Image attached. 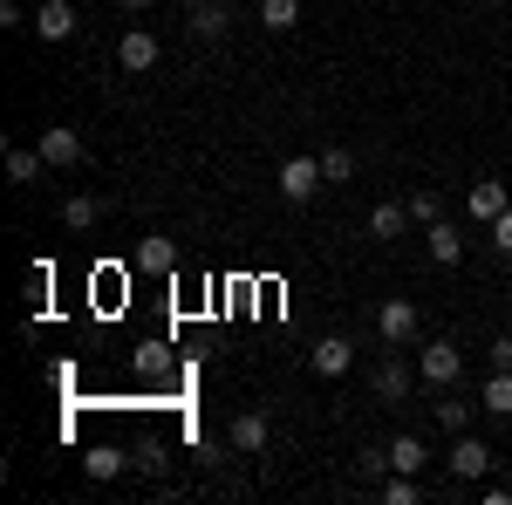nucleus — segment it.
Returning a JSON list of instances; mask_svg holds the SVG:
<instances>
[{
	"label": "nucleus",
	"mask_w": 512,
	"mask_h": 505,
	"mask_svg": "<svg viewBox=\"0 0 512 505\" xmlns=\"http://www.w3.org/2000/svg\"><path fill=\"white\" fill-rule=\"evenodd\" d=\"M417 376L431 389H451L458 376H465V355H458V342H424V355H417Z\"/></svg>",
	"instance_id": "1"
},
{
	"label": "nucleus",
	"mask_w": 512,
	"mask_h": 505,
	"mask_svg": "<svg viewBox=\"0 0 512 505\" xmlns=\"http://www.w3.org/2000/svg\"><path fill=\"white\" fill-rule=\"evenodd\" d=\"M321 185H328V171H321L315 157H287V164H280V198H287V205H308Z\"/></svg>",
	"instance_id": "2"
},
{
	"label": "nucleus",
	"mask_w": 512,
	"mask_h": 505,
	"mask_svg": "<svg viewBox=\"0 0 512 505\" xmlns=\"http://www.w3.org/2000/svg\"><path fill=\"white\" fill-rule=\"evenodd\" d=\"M376 335H383V342H396V349H403V342H417V335H424V314H417V301H383V314H376Z\"/></svg>",
	"instance_id": "3"
},
{
	"label": "nucleus",
	"mask_w": 512,
	"mask_h": 505,
	"mask_svg": "<svg viewBox=\"0 0 512 505\" xmlns=\"http://www.w3.org/2000/svg\"><path fill=\"white\" fill-rule=\"evenodd\" d=\"M35 151L48 157V171H76V164H82V137L69 130V123H55V130H41Z\"/></svg>",
	"instance_id": "4"
},
{
	"label": "nucleus",
	"mask_w": 512,
	"mask_h": 505,
	"mask_svg": "<svg viewBox=\"0 0 512 505\" xmlns=\"http://www.w3.org/2000/svg\"><path fill=\"white\" fill-rule=\"evenodd\" d=\"M226 437H233L239 458H260V451H267V437H274V424H267V410H239Z\"/></svg>",
	"instance_id": "5"
},
{
	"label": "nucleus",
	"mask_w": 512,
	"mask_h": 505,
	"mask_svg": "<svg viewBox=\"0 0 512 505\" xmlns=\"http://www.w3.org/2000/svg\"><path fill=\"white\" fill-rule=\"evenodd\" d=\"M308 362H315V376H349L355 369V342L349 335H321L315 349H308Z\"/></svg>",
	"instance_id": "6"
},
{
	"label": "nucleus",
	"mask_w": 512,
	"mask_h": 505,
	"mask_svg": "<svg viewBox=\"0 0 512 505\" xmlns=\"http://www.w3.org/2000/svg\"><path fill=\"white\" fill-rule=\"evenodd\" d=\"M158 55H164V48H158V35H151V28H130V35L117 41V62L130 69V76H144V69H158Z\"/></svg>",
	"instance_id": "7"
},
{
	"label": "nucleus",
	"mask_w": 512,
	"mask_h": 505,
	"mask_svg": "<svg viewBox=\"0 0 512 505\" xmlns=\"http://www.w3.org/2000/svg\"><path fill=\"white\" fill-rule=\"evenodd\" d=\"M485 471H492V444H485V437H458V444H451V478L472 485V478H485Z\"/></svg>",
	"instance_id": "8"
},
{
	"label": "nucleus",
	"mask_w": 512,
	"mask_h": 505,
	"mask_svg": "<svg viewBox=\"0 0 512 505\" xmlns=\"http://www.w3.org/2000/svg\"><path fill=\"white\" fill-rule=\"evenodd\" d=\"M506 205H512V192H506V185H499V178H478L472 192H465V212H472L478 226H492V219H499Z\"/></svg>",
	"instance_id": "9"
},
{
	"label": "nucleus",
	"mask_w": 512,
	"mask_h": 505,
	"mask_svg": "<svg viewBox=\"0 0 512 505\" xmlns=\"http://www.w3.org/2000/svg\"><path fill=\"white\" fill-rule=\"evenodd\" d=\"M35 35L41 41H69L76 35V7H69V0H41L35 7Z\"/></svg>",
	"instance_id": "10"
},
{
	"label": "nucleus",
	"mask_w": 512,
	"mask_h": 505,
	"mask_svg": "<svg viewBox=\"0 0 512 505\" xmlns=\"http://www.w3.org/2000/svg\"><path fill=\"white\" fill-rule=\"evenodd\" d=\"M424 246H431V260H437V267H458V260H465V233H458L451 219L424 226Z\"/></svg>",
	"instance_id": "11"
},
{
	"label": "nucleus",
	"mask_w": 512,
	"mask_h": 505,
	"mask_svg": "<svg viewBox=\"0 0 512 505\" xmlns=\"http://www.w3.org/2000/svg\"><path fill=\"white\" fill-rule=\"evenodd\" d=\"M369 383H376V396H383V403H403V396H410V389H417V376H410V362H376V376H369Z\"/></svg>",
	"instance_id": "12"
},
{
	"label": "nucleus",
	"mask_w": 512,
	"mask_h": 505,
	"mask_svg": "<svg viewBox=\"0 0 512 505\" xmlns=\"http://www.w3.org/2000/svg\"><path fill=\"white\" fill-rule=\"evenodd\" d=\"M226 28H233L226 0H198V7H192V35H198V41H219Z\"/></svg>",
	"instance_id": "13"
},
{
	"label": "nucleus",
	"mask_w": 512,
	"mask_h": 505,
	"mask_svg": "<svg viewBox=\"0 0 512 505\" xmlns=\"http://www.w3.org/2000/svg\"><path fill=\"white\" fill-rule=\"evenodd\" d=\"M96 219H103V198H96V192H76V198H62V226H69V233H89Z\"/></svg>",
	"instance_id": "14"
},
{
	"label": "nucleus",
	"mask_w": 512,
	"mask_h": 505,
	"mask_svg": "<svg viewBox=\"0 0 512 505\" xmlns=\"http://www.w3.org/2000/svg\"><path fill=\"white\" fill-rule=\"evenodd\" d=\"M171 267H178V246H171V239H158V233H151L144 246H137V273H158V280H164Z\"/></svg>",
	"instance_id": "15"
},
{
	"label": "nucleus",
	"mask_w": 512,
	"mask_h": 505,
	"mask_svg": "<svg viewBox=\"0 0 512 505\" xmlns=\"http://www.w3.org/2000/svg\"><path fill=\"white\" fill-rule=\"evenodd\" d=\"M376 499H383V505H417V499H424V485H417L410 471H390V478L376 485Z\"/></svg>",
	"instance_id": "16"
},
{
	"label": "nucleus",
	"mask_w": 512,
	"mask_h": 505,
	"mask_svg": "<svg viewBox=\"0 0 512 505\" xmlns=\"http://www.w3.org/2000/svg\"><path fill=\"white\" fill-rule=\"evenodd\" d=\"M478 403H485L492 417H512V369H492V383L478 389Z\"/></svg>",
	"instance_id": "17"
},
{
	"label": "nucleus",
	"mask_w": 512,
	"mask_h": 505,
	"mask_svg": "<svg viewBox=\"0 0 512 505\" xmlns=\"http://www.w3.org/2000/svg\"><path fill=\"white\" fill-rule=\"evenodd\" d=\"M403 226H410V205H376L369 212V239H396Z\"/></svg>",
	"instance_id": "18"
},
{
	"label": "nucleus",
	"mask_w": 512,
	"mask_h": 505,
	"mask_svg": "<svg viewBox=\"0 0 512 505\" xmlns=\"http://www.w3.org/2000/svg\"><path fill=\"white\" fill-rule=\"evenodd\" d=\"M390 471H410V478H424V444H417V437H390Z\"/></svg>",
	"instance_id": "19"
},
{
	"label": "nucleus",
	"mask_w": 512,
	"mask_h": 505,
	"mask_svg": "<svg viewBox=\"0 0 512 505\" xmlns=\"http://www.w3.org/2000/svg\"><path fill=\"white\" fill-rule=\"evenodd\" d=\"M301 21V0H260V28H274V35H287Z\"/></svg>",
	"instance_id": "20"
},
{
	"label": "nucleus",
	"mask_w": 512,
	"mask_h": 505,
	"mask_svg": "<svg viewBox=\"0 0 512 505\" xmlns=\"http://www.w3.org/2000/svg\"><path fill=\"white\" fill-rule=\"evenodd\" d=\"M41 164H48L41 151H21V144H14V151H7V178H14V185H35Z\"/></svg>",
	"instance_id": "21"
},
{
	"label": "nucleus",
	"mask_w": 512,
	"mask_h": 505,
	"mask_svg": "<svg viewBox=\"0 0 512 505\" xmlns=\"http://www.w3.org/2000/svg\"><path fill=\"white\" fill-rule=\"evenodd\" d=\"M82 471H89V478H117V471H123V451H117V444H96V451L82 458Z\"/></svg>",
	"instance_id": "22"
},
{
	"label": "nucleus",
	"mask_w": 512,
	"mask_h": 505,
	"mask_svg": "<svg viewBox=\"0 0 512 505\" xmlns=\"http://www.w3.org/2000/svg\"><path fill=\"white\" fill-rule=\"evenodd\" d=\"M137 376H171V349H164V342H144V349H137Z\"/></svg>",
	"instance_id": "23"
},
{
	"label": "nucleus",
	"mask_w": 512,
	"mask_h": 505,
	"mask_svg": "<svg viewBox=\"0 0 512 505\" xmlns=\"http://www.w3.org/2000/svg\"><path fill=\"white\" fill-rule=\"evenodd\" d=\"M410 219H417V226H437V219H444V198L437 192H410Z\"/></svg>",
	"instance_id": "24"
},
{
	"label": "nucleus",
	"mask_w": 512,
	"mask_h": 505,
	"mask_svg": "<svg viewBox=\"0 0 512 505\" xmlns=\"http://www.w3.org/2000/svg\"><path fill=\"white\" fill-rule=\"evenodd\" d=\"M321 171H328V185H349V178H355V151H328V157H321Z\"/></svg>",
	"instance_id": "25"
},
{
	"label": "nucleus",
	"mask_w": 512,
	"mask_h": 505,
	"mask_svg": "<svg viewBox=\"0 0 512 505\" xmlns=\"http://www.w3.org/2000/svg\"><path fill=\"white\" fill-rule=\"evenodd\" d=\"M362 478H369V492L390 478V444H383V451H362Z\"/></svg>",
	"instance_id": "26"
},
{
	"label": "nucleus",
	"mask_w": 512,
	"mask_h": 505,
	"mask_svg": "<svg viewBox=\"0 0 512 505\" xmlns=\"http://www.w3.org/2000/svg\"><path fill=\"white\" fill-rule=\"evenodd\" d=\"M437 424H444V430H465V424H472V403H437Z\"/></svg>",
	"instance_id": "27"
},
{
	"label": "nucleus",
	"mask_w": 512,
	"mask_h": 505,
	"mask_svg": "<svg viewBox=\"0 0 512 505\" xmlns=\"http://www.w3.org/2000/svg\"><path fill=\"white\" fill-rule=\"evenodd\" d=\"M485 233H492V246H499V253L512 260V205L499 212V219H492V226H485Z\"/></svg>",
	"instance_id": "28"
},
{
	"label": "nucleus",
	"mask_w": 512,
	"mask_h": 505,
	"mask_svg": "<svg viewBox=\"0 0 512 505\" xmlns=\"http://www.w3.org/2000/svg\"><path fill=\"white\" fill-rule=\"evenodd\" d=\"M48 287H55V273H48V267H28V301H35V308L48 301Z\"/></svg>",
	"instance_id": "29"
},
{
	"label": "nucleus",
	"mask_w": 512,
	"mask_h": 505,
	"mask_svg": "<svg viewBox=\"0 0 512 505\" xmlns=\"http://www.w3.org/2000/svg\"><path fill=\"white\" fill-rule=\"evenodd\" d=\"M492 369H512V335H499V342H492Z\"/></svg>",
	"instance_id": "30"
},
{
	"label": "nucleus",
	"mask_w": 512,
	"mask_h": 505,
	"mask_svg": "<svg viewBox=\"0 0 512 505\" xmlns=\"http://www.w3.org/2000/svg\"><path fill=\"white\" fill-rule=\"evenodd\" d=\"M117 7H123V14H137V7H151V0H117Z\"/></svg>",
	"instance_id": "31"
}]
</instances>
